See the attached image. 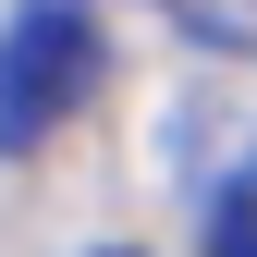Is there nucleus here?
<instances>
[{"label": "nucleus", "mask_w": 257, "mask_h": 257, "mask_svg": "<svg viewBox=\"0 0 257 257\" xmlns=\"http://www.w3.org/2000/svg\"><path fill=\"white\" fill-rule=\"evenodd\" d=\"M86 257H135V245H86Z\"/></svg>", "instance_id": "nucleus-3"}, {"label": "nucleus", "mask_w": 257, "mask_h": 257, "mask_svg": "<svg viewBox=\"0 0 257 257\" xmlns=\"http://www.w3.org/2000/svg\"><path fill=\"white\" fill-rule=\"evenodd\" d=\"M98 86V25L86 0H25L0 25V159H37Z\"/></svg>", "instance_id": "nucleus-1"}, {"label": "nucleus", "mask_w": 257, "mask_h": 257, "mask_svg": "<svg viewBox=\"0 0 257 257\" xmlns=\"http://www.w3.org/2000/svg\"><path fill=\"white\" fill-rule=\"evenodd\" d=\"M208 257H257V172H233L208 196Z\"/></svg>", "instance_id": "nucleus-2"}]
</instances>
